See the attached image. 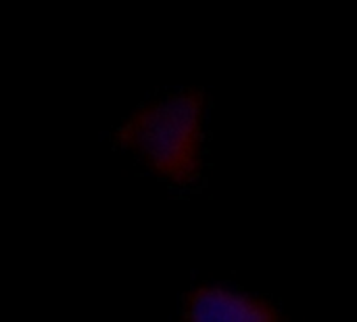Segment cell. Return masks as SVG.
<instances>
[{
  "mask_svg": "<svg viewBox=\"0 0 357 322\" xmlns=\"http://www.w3.org/2000/svg\"><path fill=\"white\" fill-rule=\"evenodd\" d=\"M184 319L192 322H274L278 321V312L264 300L228 289L203 287L186 298Z\"/></svg>",
  "mask_w": 357,
  "mask_h": 322,
  "instance_id": "2",
  "label": "cell"
},
{
  "mask_svg": "<svg viewBox=\"0 0 357 322\" xmlns=\"http://www.w3.org/2000/svg\"><path fill=\"white\" fill-rule=\"evenodd\" d=\"M203 124L205 92L182 90L142 105L117 130V140L159 178L188 186L203 170Z\"/></svg>",
  "mask_w": 357,
  "mask_h": 322,
  "instance_id": "1",
  "label": "cell"
}]
</instances>
